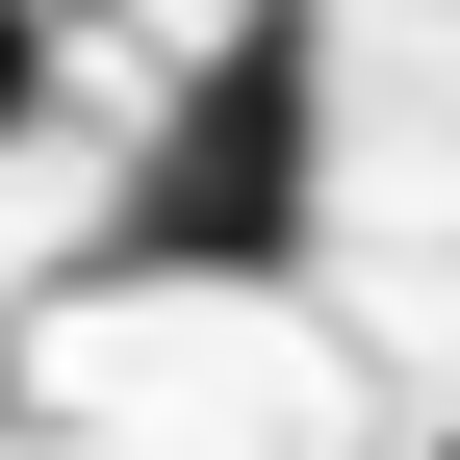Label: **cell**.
<instances>
[{
	"label": "cell",
	"instance_id": "1",
	"mask_svg": "<svg viewBox=\"0 0 460 460\" xmlns=\"http://www.w3.org/2000/svg\"><path fill=\"white\" fill-rule=\"evenodd\" d=\"M307 180H332V51H307V0H256V26L154 102L128 205H102V281H281L307 256Z\"/></svg>",
	"mask_w": 460,
	"mask_h": 460
},
{
	"label": "cell",
	"instance_id": "3",
	"mask_svg": "<svg viewBox=\"0 0 460 460\" xmlns=\"http://www.w3.org/2000/svg\"><path fill=\"white\" fill-rule=\"evenodd\" d=\"M435 460H460V435H435Z\"/></svg>",
	"mask_w": 460,
	"mask_h": 460
},
{
	"label": "cell",
	"instance_id": "2",
	"mask_svg": "<svg viewBox=\"0 0 460 460\" xmlns=\"http://www.w3.org/2000/svg\"><path fill=\"white\" fill-rule=\"evenodd\" d=\"M26 102H51V0H0V154H26Z\"/></svg>",
	"mask_w": 460,
	"mask_h": 460
}]
</instances>
